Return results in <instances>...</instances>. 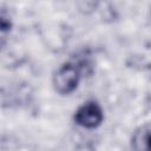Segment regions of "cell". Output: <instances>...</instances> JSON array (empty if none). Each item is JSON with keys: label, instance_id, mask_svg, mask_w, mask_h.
<instances>
[{"label": "cell", "instance_id": "obj_1", "mask_svg": "<svg viewBox=\"0 0 151 151\" xmlns=\"http://www.w3.org/2000/svg\"><path fill=\"white\" fill-rule=\"evenodd\" d=\"M80 81V68L73 63L61 65L53 76V85L58 93H72Z\"/></svg>", "mask_w": 151, "mask_h": 151}, {"label": "cell", "instance_id": "obj_2", "mask_svg": "<svg viewBox=\"0 0 151 151\" xmlns=\"http://www.w3.org/2000/svg\"><path fill=\"white\" fill-rule=\"evenodd\" d=\"M104 119V113L97 101L90 100L84 103L74 113V122L85 129L98 127Z\"/></svg>", "mask_w": 151, "mask_h": 151}, {"label": "cell", "instance_id": "obj_3", "mask_svg": "<svg viewBox=\"0 0 151 151\" xmlns=\"http://www.w3.org/2000/svg\"><path fill=\"white\" fill-rule=\"evenodd\" d=\"M134 151H151V126L143 127L132 138Z\"/></svg>", "mask_w": 151, "mask_h": 151}]
</instances>
